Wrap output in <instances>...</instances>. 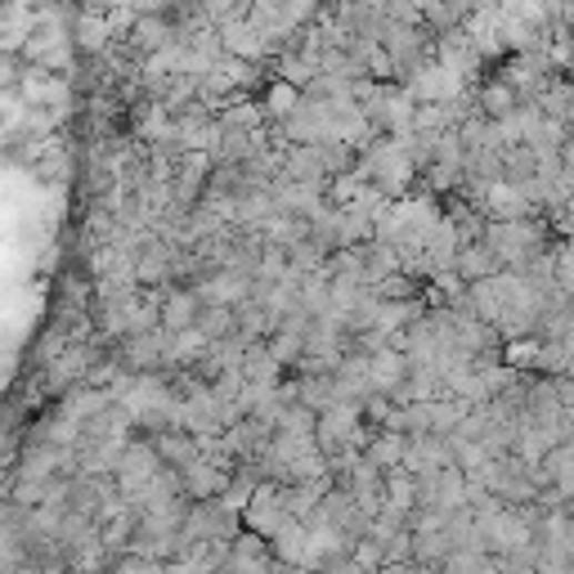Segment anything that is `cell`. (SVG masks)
Segmentation results:
<instances>
[{
    "instance_id": "obj_1",
    "label": "cell",
    "mask_w": 574,
    "mask_h": 574,
    "mask_svg": "<svg viewBox=\"0 0 574 574\" xmlns=\"http://www.w3.org/2000/svg\"><path fill=\"white\" fill-rule=\"evenodd\" d=\"M220 565H229V570H239V565H261V570H270V565H279V556L270 552V538H261V534L252 530V534H234V538L224 543Z\"/></svg>"
}]
</instances>
